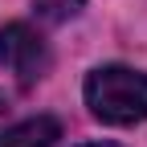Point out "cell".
Segmentation results:
<instances>
[{
	"label": "cell",
	"instance_id": "cell-1",
	"mask_svg": "<svg viewBox=\"0 0 147 147\" xmlns=\"http://www.w3.org/2000/svg\"><path fill=\"white\" fill-rule=\"evenodd\" d=\"M90 115L115 127H131L147 119V74L131 65H102L86 78Z\"/></svg>",
	"mask_w": 147,
	"mask_h": 147
},
{
	"label": "cell",
	"instance_id": "cell-2",
	"mask_svg": "<svg viewBox=\"0 0 147 147\" xmlns=\"http://www.w3.org/2000/svg\"><path fill=\"white\" fill-rule=\"evenodd\" d=\"M0 69H8L21 86H33L37 78L49 74V45L33 25L12 21L0 29Z\"/></svg>",
	"mask_w": 147,
	"mask_h": 147
},
{
	"label": "cell",
	"instance_id": "cell-3",
	"mask_svg": "<svg viewBox=\"0 0 147 147\" xmlns=\"http://www.w3.org/2000/svg\"><path fill=\"white\" fill-rule=\"evenodd\" d=\"M61 139V123L49 119V115H37V119H21L0 131V147H53Z\"/></svg>",
	"mask_w": 147,
	"mask_h": 147
},
{
	"label": "cell",
	"instance_id": "cell-4",
	"mask_svg": "<svg viewBox=\"0 0 147 147\" xmlns=\"http://www.w3.org/2000/svg\"><path fill=\"white\" fill-rule=\"evenodd\" d=\"M82 4H86V0H33L37 16H45V21H53V25H61V21H69V16H78Z\"/></svg>",
	"mask_w": 147,
	"mask_h": 147
},
{
	"label": "cell",
	"instance_id": "cell-5",
	"mask_svg": "<svg viewBox=\"0 0 147 147\" xmlns=\"http://www.w3.org/2000/svg\"><path fill=\"white\" fill-rule=\"evenodd\" d=\"M82 147H115V143H82Z\"/></svg>",
	"mask_w": 147,
	"mask_h": 147
},
{
	"label": "cell",
	"instance_id": "cell-6",
	"mask_svg": "<svg viewBox=\"0 0 147 147\" xmlns=\"http://www.w3.org/2000/svg\"><path fill=\"white\" fill-rule=\"evenodd\" d=\"M0 106H4V98H0Z\"/></svg>",
	"mask_w": 147,
	"mask_h": 147
}]
</instances>
